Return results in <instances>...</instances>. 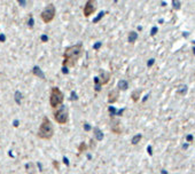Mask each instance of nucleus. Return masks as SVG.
Masks as SVG:
<instances>
[{
	"mask_svg": "<svg viewBox=\"0 0 195 174\" xmlns=\"http://www.w3.org/2000/svg\"><path fill=\"white\" fill-rule=\"evenodd\" d=\"M83 52H84V48H83V44L81 42H78L76 45H73V46H69L64 49V53H63V68H73L75 67V64L77 63V61L81 59V56L83 55Z\"/></svg>",
	"mask_w": 195,
	"mask_h": 174,
	"instance_id": "1",
	"label": "nucleus"
},
{
	"mask_svg": "<svg viewBox=\"0 0 195 174\" xmlns=\"http://www.w3.org/2000/svg\"><path fill=\"white\" fill-rule=\"evenodd\" d=\"M54 135V126L52 122L49 120L48 117L45 116L41 120V124L39 126V130L37 133V136L41 140H51Z\"/></svg>",
	"mask_w": 195,
	"mask_h": 174,
	"instance_id": "2",
	"label": "nucleus"
},
{
	"mask_svg": "<svg viewBox=\"0 0 195 174\" xmlns=\"http://www.w3.org/2000/svg\"><path fill=\"white\" fill-rule=\"evenodd\" d=\"M64 101V94L61 92L59 87H52L51 89V96H49V104L52 108H57L62 105Z\"/></svg>",
	"mask_w": 195,
	"mask_h": 174,
	"instance_id": "3",
	"label": "nucleus"
},
{
	"mask_svg": "<svg viewBox=\"0 0 195 174\" xmlns=\"http://www.w3.org/2000/svg\"><path fill=\"white\" fill-rule=\"evenodd\" d=\"M55 15H56V8H55V6H54L53 4H48L44 8V10L41 12L40 17L44 23L48 24V23H51V22L54 20Z\"/></svg>",
	"mask_w": 195,
	"mask_h": 174,
	"instance_id": "4",
	"label": "nucleus"
},
{
	"mask_svg": "<svg viewBox=\"0 0 195 174\" xmlns=\"http://www.w3.org/2000/svg\"><path fill=\"white\" fill-rule=\"evenodd\" d=\"M54 119L57 124L60 125H64L68 122V110L65 109L64 105H61L56 112H54Z\"/></svg>",
	"mask_w": 195,
	"mask_h": 174,
	"instance_id": "5",
	"label": "nucleus"
},
{
	"mask_svg": "<svg viewBox=\"0 0 195 174\" xmlns=\"http://www.w3.org/2000/svg\"><path fill=\"white\" fill-rule=\"evenodd\" d=\"M95 9H97V1L95 0H87L85 6H84V9H83L84 16L89 17L95 12Z\"/></svg>",
	"mask_w": 195,
	"mask_h": 174,
	"instance_id": "6",
	"label": "nucleus"
},
{
	"mask_svg": "<svg viewBox=\"0 0 195 174\" xmlns=\"http://www.w3.org/2000/svg\"><path fill=\"white\" fill-rule=\"evenodd\" d=\"M111 132L115 134H122V128H121V125H119V122L117 119H113L111 120Z\"/></svg>",
	"mask_w": 195,
	"mask_h": 174,
	"instance_id": "7",
	"label": "nucleus"
},
{
	"mask_svg": "<svg viewBox=\"0 0 195 174\" xmlns=\"http://www.w3.org/2000/svg\"><path fill=\"white\" fill-rule=\"evenodd\" d=\"M118 96H119V93H118V91H116V89L109 92V94H108V103H109V104L115 103V102L117 101Z\"/></svg>",
	"mask_w": 195,
	"mask_h": 174,
	"instance_id": "8",
	"label": "nucleus"
},
{
	"mask_svg": "<svg viewBox=\"0 0 195 174\" xmlns=\"http://www.w3.org/2000/svg\"><path fill=\"white\" fill-rule=\"evenodd\" d=\"M32 72H33V75H35L36 77H39L40 79H45V75L41 72V70H40V68H39V67H35V68H33V70H32Z\"/></svg>",
	"mask_w": 195,
	"mask_h": 174,
	"instance_id": "9",
	"label": "nucleus"
},
{
	"mask_svg": "<svg viewBox=\"0 0 195 174\" xmlns=\"http://www.w3.org/2000/svg\"><path fill=\"white\" fill-rule=\"evenodd\" d=\"M137 38H138V33L134 32V31H131V32L129 33V38H127V40H129V42L133 44L134 41L137 40Z\"/></svg>",
	"mask_w": 195,
	"mask_h": 174,
	"instance_id": "10",
	"label": "nucleus"
},
{
	"mask_svg": "<svg viewBox=\"0 0 195 174\" xmlns=\"http://www.w3.org/2000/svg\"><path fill=\"white\" fill-rule=\"evenodd\" d=\"M118 88L122 89V91H126V89L129 88V84H127V81H125V80L118 81Z\"/></svg>",
	"mask_w": 195,
	"mask_h": 174,
	"instance_id": "11",
	"label": "nucleus"
},
{
	"mask_svg": "<svg viewBox=\"0 0 195 174\" xmlns=\"http://www.w3.org/2000/svg\"><path fill=\"white\" fill-rule=\"evenodd\" d=\"M94 134H95V138H97L98 141H101L102 139H103V134H102V132L98 127L94 128Z\"/></svg>",
	"mask_w": 195,
	"mask_h": 174,
	"instance_id": "12",
	"label": "nucleus"
},
{
	"mask_svg": "<svg viewBox=\"0 0 195 174\" xmlns=\"http://www.w3.org/2000/svg\"><path fill=\"white\" fill-rule=\"evenodd\" d=\"M139 96H140V91H134L133 93H132V95H131V97H132L133 102H138L139 101Z\"/></svg>",
	"mask_w": 195,
	"mask_h": 174,
	"instance_id": "13",
	"label": "nucleus"
},
{
	"mask_svg": "<svg viewBox=\"0 0 195 174\" xmlns=\"http://www.w3.org/2000/svg\"><path fill=\"white\" fill-rule=\"evenodd\" d=\"M142 135L141 134H137L135 136H133V139H132V144H137V143H139V141L141 140Z\"/></svg>",
	"mask_w": 195,
	"mask_h": 174,
	"instance_id": "14",
	"label": "nucleus"
},
{
	"mask_svg": "<svg viewBox=\"0 0 195 174\" xmlns=\"http://www.w3.org/2000/svg\"><path fill=\"white\" fill-rule=\"evenodd\" d=\"M86 149H87L86 144L84 143V142H81V146H79V148H78V152H79V154H81V152H83V151H85Z\"/></svg>",
	"mask_w": 195,
	"mask_h": 174,
	"instance_id": "15",
	"label": "nucleus"
},
{
	"mask_svg": "<svg viewBox=\"0 0 195 174\" xmlns=\"http://www.w3.org/2000/svg\"><path fill=\"white\" fill-rule=\"evenodd\" d=\"M103 15H105V13H103V12L100 13V14H99V16H98L97 18H95V20L93 21V23H98V22H99V21L101 20L102 17H103Z\"/></svg>",
	"mask_w": 195,
	"mask_h": 174,
	"instance_id": "16",
	"label": "nucleus"
},
{
	"mask_svg": "<svg viewBox=\"0 0 195 174\" xmlns=\"http://www.w3.org/2000/svg\"><path fill=\"white\" fill-rule=\"evenodd\" d=\"M172 5H173L175 9H179L180 8V6H181V4H180L179 1H172Z\"/></svg>",
	"mask_w": 195,
	"mask_h": 174,
	"instance_id": "17",
	"label": "nucleus"
},
{
	"mask_svg": "<svg viewBox=\"0 0 195 174\" xmlns=\"http://www.w3.org/2000/svg\"><path fill=\"white\" fill-rule=\"evenodd\" d=\"M15 96H16V102L19 103V104H20V103H21V96H22L20 92H16V94H15Z\"/></svg>",
	"mask_w": 195,
	"mask_h": 174,
	"instance_id": "18",
	"label": "nucleus"
},
{
	"mask_svg": "<svg viewBox=\"0 0 195 174\" xmlns=\"http://www.w3.org/2000/svg\"><path fill=\"white\" fill-rule=\"evenodd\" d=\"M186 91H187V86H183V87H181V91H179V93L185 94L186 93Z\"/></svg>",
	"mask_w": 195,
	"mask_h": 174,
	"instance_id": "19",
	"label": "nucleus"
},
{
	"mask_svg": "<svg viewBox=\"0 0 195 174\" xmlns=\"http://www.w3.org/2000/svg\"><path fill=\"white\" fill-rule=\"evenodd\" d=\"M154 62H155V60H154V59H151V60H149V62H148V63H147V65H148V67H151V65L154 64Z\"/></svg>",
	"mask_w": 195,
	"mask_h": 174,
	"instance_id": "20",
	"label": "nucleus"
},
{
	"mask_svg": "<svg viewBox=\"0 0 195 174\" xmlns=\"http://www.w3.org/2000/svg\"><path fill=\"white\" fill-rule=\"evenodd\" d=\"M157 32V28H156V26H155V28H153L151 29V36H154L155 33Z\"/></svg>",
	"mask_w": 195,
	"mask_h": 174,
	"instance_id": "21",
	"label": "nucleus"
},
{
	"mask_svg": "<svg viewBox=\"0 0 195 174\" xmlns=\"http://www.w3.org/2000/svg\"><path fill=\"white\" fill-rule=\"evenodd\" d=\"M109 112L111 113V116H114V113H115V109L113 108V107H110L109 108Z\"/></svg>",
	"mask_w": 195,
	"mask_h": 174,
	"instance_id": "22",
	"label": "nucleus"
},
{
	"mask_svg": "<svg viewBox=\"0 0 195 174\" xmlns=\"http://www.w3.org/2000/svg\"><path fill=\"white\" fill-rule=\"evenodd\" d=\"M53 165H54V167H56L57 170H59V163H56V160H54L53 162Z\"/></svg>",
	"mask_w": 195,
	"mask_h": 174,
	"instance_id": "23",
	"label": "nucleus"
},
{
	"mask_svg": "<svg viewBox=\"0 0 195 174\" xmlns=\"http://www.w3.org/2000/svg\"><path fill=\"white\" fill-rule=\"evenodd\" d=\"M41 40H43V41H47V40H48V38H47L46 36H43V37H41Z\"/></svg>",
	"mask_w": 195,
	"mask_h": 174,
	"instance_id": "24",
	"label": "nucleus"
},
{
	"mask_svg": "<svg viewBox=\"0 0 195 174\" xmlns=\"http://www.w3.org/2000/svg\"><path fill=\"white\" fill-rule=\"evenodd\" d=\"M63 162H64V164H67V165H69V162H68V159L67 158H63Z\"/></svg>",
	"mask_w": 195,
	"mask_h": 174,
	"instance_id": "25",
	"label": "nucleus"
},
{
	"mask_svg": "<svg viewBox=\"0 0 195 174\" xmlns=\"http://www.w3.org/2000/svg\"><path fill=\"white\" fill-rule=\"evenodd\" d=\"M30 26H31V28H32V25H33V20H32V17H31V18H30Z\"/></svg>",
	"mask_w": 195,
	"mask_h": 174,
	"instance_id": "26",
	"label": "nucleus"
},
{
	"mask_svg": "<svg viewBox=\"0 0 195 174\" xmlns=\"http://www.w3.org/2000/svg\"><path fill=\"white\" fill-rule=\"evenodd\" d=\"M187 140H188V141H192V140H193V136H192V135H188V136H187Z\"/></svg>",
	"mask_w": 195,
	"mask_h": 174,
	"instance_id": "27",
	"label": "nucleus"
},
{
	"mask_svg": "<svg viewBox=\"0 0 195 174\" xmlns=\"http://www.w3.org/2000/svg\"><path fill=\"white\" fill-rule=\"evenodd\" d=\"M100 46H101V44H100V42H99V44H97V45H95V46H94V48H95V49H98V48H99V47H100Z\"/></svg>",
	"mask_w": 195,
	"mask_h": 174,
	"instance_id": "28",
	"label": "nucleus"
},
{
	"mask_svg": "<svg viewBox=\"0 0 195 174\" xmlns=\"http://www.w3.org/2000/svg\"><path fill=\"white\" fill-rule=\"evenodd\" d=\"M76 99H77V95L73 93V97H71V100H76Z\"/></svg>",
	"mask_w": 195,
	"mask_h": 174,
	"instance_id": "29",
	"label": "nucleus"
},
{
	"mask_svg": "<svg viewBox=\"0 0 195 174\" xmlns=\"http://www.w3.org/2000/svg\"><path fill=\"white\" fill-rule=\"evenodd\" d=\"M147 150H148V152H149V155L153 154V152H151V147H148V149H147Z\"/></svg>",
	"mask_w": 195,
	"mask_h": 174,
	"instance_id": "30",
	"label": "nucleus"
},
{
	"mask_svg": "<svg viewBox=\"0 0 195 174\" xmlns=\"http://www.w3.org/2000/svg\"><path fill=\"white\" fill-rule=\"evenodd\" d=\"M85 130H86V131H89V124H85Z\"/></svg>",
	"mask_w": 195,
	"mask_h": 174,
	"instance_id": "31",
	"label": "nucleus"
},
{
	"mask_svg": "<svg viewBox=\"0 0 195 174\" xmlns=\"http://www.w3.org/2000/svg\"><path fill=\"white\" fill-rule=\"evenodd\" d=\"M63 73H68V69L67 68H63Z\"/></svg>",
	"mask_w": 195,
	"mask_h": 174,
	"instance_id": "32",
	"label": "nucleus"
},
{
	"mask_svg": "<svg viewBox=\"0 0 195 174\" xmlns=\"http://www.w3.org/2000/svg\"><path fill=\"white\" fill-rule=\"evenodd\" d=\"M0 40L4 41V40H5V37H4V36H0Z\"/></svg>",
	"mask_w": 195,
	"mask_h": 174,
	"instance_id": "33",
	"label": "nucleus"
},
{
	"mask_svg": "<svg viewBox=\"0 0 195 174\" xmlns=\"http://www.w3.org/2000/svg\"><path fill=\"white\" fill-rule=\"evenodd\" d=\"M193 51H194V54H195V47H194V48H193Z\"/></svg>",
	"mask_w": 195,
	"mask_h": 174,
	"instance_id": "34",
	"label": "nucleus"
}]
</instances>
